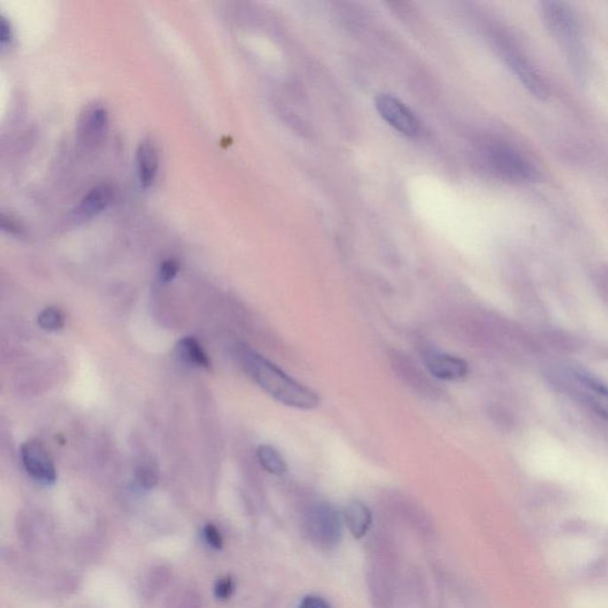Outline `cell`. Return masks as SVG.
I'll use <instances>...</instances> for the list:
<instances>
[{
	"mask_svg": "<svg viewBox=\"0 0 608 608\" xmlns=\"http://www.w3.org/2000/svg\"><path fill=\"white\" fill-rule=\"evenodd\" d=\"M344 522L353 537L362 538L368 534L371 526V511L363 503L352 502L345 510Z\"/></svg>",
	"mask_w": 608,
	"mask_h": 608,
	"instance_id": "4fadbf2b",
	"label": "cell"
},
{
	"mask_svg": "<svg viewBox=\"0 0 608 608\" xmlns=\"http://www.w3.org/2000/svg\"><path fill=\"white\" fill-rule=\"evenodd\" d=\"M376 108L380 117L394 130L408 137H416L421 132V123L414 112L391 94H379Z\"/></svg>",
	"mask_w": 608,
	"mask_h": 608,
	"instance_id": "8992f818",
	"label": "cell"
},
{
	"mask_svg": "<svg viewBox=\"0 0 608 608\" xmlns=\"http://www.w3.org/2000/svg\"><path fill=\"white\" fill-rule=\"evenodd\" d=\"M257 459L269 473L283 475L288 472V464L282 454L271 445H261L257 448Z\"/></svg>",
	"mask_w": 608,
	"mask_h": 608,
	"instance_id": "9a60e30c",
	"label": "cell"
},
{
	"mask_svg": "<svg viewBox=\"0 0 608 608\" xmlns=\"http://www.w3.org/2000/svg\"><path fill=\"white\" fill-rule=\"evenodd\" d=\"M501 51L509 68L511 69L512 73H515L517 78L531 94L538 97L548 96L550 90H548V85L543 76L538 73L529 58L520 51L515 43L502 37Z\"/></svg>",
	"mask_w": 608,
	"mask_h": 608,
	"instance_id": "5b68a950",
	"label": "cell"
},
{
	"mask_svg": "<svg viewBox=\"0 0 608 608\" xmlns=\"http://www.w3.org/2000/svg\"><path fill=\"white\" fill-rule=\"evenodd\" d=\"M137 480L142 487L150 490V488L155 487L157 482H159V475L156 472L148 466L139 467L137 470Z\"/></svg>",
	"mask_w": 608,
	"mask_h": 608,
	"instance_id": "ffe728a7",
	"label": "cell"
},
{
	"mask_svg": "<svg viewBox=\"0 0 608 608\" xmlns=\"http://www.w3.org/2000/svg\"><path fill=\"white\" fill-rule=\"evenodd\" d=\"M136 164L141 186L152 187L159 173V152L152 138H144L139 143L136 152Z\"/></svg>",
	"mask_w": 608,
	"mask_h": 608,
	"instance_id": "8fae6325",
	"label": "cell"
},
{
	"mask_svg": "<svg viewBox=\"0 0 608 608\" xmlns=\"http://www.w3.org/2000/svg\"><path fill=\"white\" fill-rule=\"evenodd\" d=\"M108 113L106 107L99 103L87 105L78 121V141L87 149L94 148L106 134Z\"/></svg>",
	"mask_w": 608,
	"mask_h": 608,
	"instance_id": "ba28073f",
	"label": "cell"
},
{
	"mask_svg": "<svg viewBox=\"0 0 608 608\" xmlns=\"http://www.w3.org/2000/svg\"><path fill=\"white\" fill-rule=\"evenodd\" d=\"M558 378L573 396L579 398L596 415L608 421V386L596 377L579 369H567L561 372Z\"/></svg>",
	"mask_w": 608,
	"mask_h": 608,
	"instance_id": "277c9868",
	"label": "cell"
},
{
	"mask_svg": "<svg viewBox=\"0 0 608 608\" xmlns=\"http://www.w3.org/2000/svg\"><path fill=\"white\" fill-rule=\"evenodd\" d=\"M425 362L432 376L446 382H460L470 372L466 360L447 353L429 351L425 355Z\"/></svg>",
	"mask_w": 608,
	"mask_h": 608,
	"instance_id": "30bf717a",
	"label": "cell"
},
{
	"mask_svg": "<svg viewBox=\"0 0 608 608\" xmlns=\"http://www.w3.org/2000/svg\"><path fill=\"white\" fill-rule=\"evenodd\" d=\"M2 227L3 230H6V232L12 234H22V230H20V227L17 225L15 220H12V218H6L4 214L2 215Z\"/></svg>",
	"mask_w": 608,
	"mask_h": 608,
	"instance_id": "cb8c5ba5",
	"label": "cell"
},
{
	"mask_svg": "<svg viewBox=\"0 0 608 608\" xmlns=\"http://www.w3.org/2000/svg\"><path fill=\"white\" fill-rule=\"evenodd\" d=\"M204 538L206 543L213 548V550H222L223 545L222 534L214 524H207V526L204 527Z\"/></svg>",
	"mask_w": 608,
	"mask_h": 608,
	"instance_id": "d6986e66",
	"label": "cell"
},
{
	"mask_svg": "<svg viewBox=\"0 0 608 608\" xmlns=\"http://www.w3.org/2000/svg\"><path fill=\"white\" fill-rule=\"evenodd\" d=\"M12 38V31L10 23L5 19H0V44H2V47L9 44Z\"/></svg>",
	"mask_w": 608,
	"mask_h": 608,
	"instance_id": "603a6c76",
	"label": "cell"
},
{
	"mask_svg": "<svg viewBox=\"0 0 608 608\" xmlns=\"http://www.w3.org/2000/svg\"><path fill=\"white\" fill-rule=\"evenodd\" d=\"M542 13L548 30L564 51L576 78H585L587 55L575 13L565 3L557 2L543 3Z\"/></svg>",
	"mask_w": 608,
	"mask_h": 608,
	"instance_id": "7a4b0ae2",
	"label": "cell"
},
{
	"mask_svg": "<svg viewBox=\"0 0 608 608\" xmlns=\"http://www.w3.org/2000/svg\"><path fill=\"white\" fill-rule=\"evenodd\" d=\"M234 589H236V585H234V581L230 576L218 580L214 587L216 599L220 601L229 600L233 596Z\"/></svg>",
	"mask_w": 608,
	"mask_h": 608,
	"instance_id": "ac0fdd59",
	"label": "cell"
},
{
	"mask_svg": "<svg viewBox=\"0 0 608 608\" xmlns=\"http://www.w3.org/2000/svg\"><path fill=\"white\" fill-rule=\"evenodd\" d=\"M409 366H410V369L407 370L405 372H400V375L403 373L404 376L401 377H403L409 384H411V386L421 387L423 391H427L428 387L431 386V383L428 382V379L425 378V375H422V373L415 368V365Z\"/></svg>",
	"mask_w": 608,
	"mask_h": 608,
	"instance_id": "e0dca14e",
	"label": "cell"
},
{
	"mask_svg": "<svg viewBox=\"0 0 608 608\" xmlns=\"http://www.w3.org/2000/svg\"><path fill=\"white\" fill-rule=\"evenodd\" d=\"M24 468L34 480L42 485H54L58 475L47 448L40 441L30 440L20 447Z\"/></svg>",
	"mask_w": 608,
	"mask_h": 608,
	"instance_id": "52a82bcc",
	"label": "cell"
},
{
	"mask_svg": "<svg viewBox=\"0 0 608 608\" xmlns=\"http://www.w3.org/2000/svg\"><path fill=\"white\" fill-rule=\"evenodd\" d=\"M178 269H180V265H178L177 261L175 260L163 261L159 271L160 281L163 283L173 281V279L176 277Z\"/></svg>",
	"mask_w": 608,
	"mask_h": 608,
	"instance_id": "44dd1931",
	"label": "cell"
},
{
	"mask_svg": "<svg viewBox=\"0 0 608 608\" xmlns=\"http://www.w3.org/2000/svg\"><path fill=\"white\" fill-rule=\"evenodd\" d=\"M300 608H331V604L323 597L308 596L300 601Z\"/></svg>",
	"mask_w": 608,
	"mask_h": 608,
	"instance_id": "7402d4cb",
	"label": "cell"
},
{
	"mask_svg": "<svg viewBox=\"0 0 608 608\" xmlns=\"http://www.w3.org/2000/svg\"><path fill=\"white\" fill-rule=\"evenodd\" d=\"M112 188L108 184H99L85 195L78 207L75 208V218L80 220L92 219L100 214L111 204Z\"/></svg>",
	"mask_w": 608,
	"mask_h": 608,
	"instance_id": "7c38bea8",
	"label": "cell"
},
{
	"mask_svg": "<svg viewBox=\"0 0 608 608\" xmlns=\"http://www.w3.org/2000/svg\"><path fill=\"white\" fill-rule=\"evenodd\" d=\"M486 162L498 176L512 182H533L540 177L537 168L522 152L504 142H490L484 149Z\"/></svg>",
	"mask_w": 608,
	"mask_h": 608,
	"instance_id": "3957f363",
	"label": "cell"
},
{
	"mask_svg": "<svg viewBox=\"0 0 608 608\" xmlns=\"http://www.w3.org/2000/svg\"><path fill=\"white\" fill-rule=\"evenodd\" d=\"M236 355L246 375L275 401L300 410H313L319 407L320 397L316 391L286 375L249 346H238Z\"/></svg>",
	"mask_w": 608,
	"mask_h": 608,
	"instance_id": "6da1fadb",
	"label": "cell"
},
{
	"mask_svg": "<svg viewBox=\"0 0 608 608\" xmlns=\"http://www.w3.org/2000/svg\"><path fill=\"white\" fill-rule=\"evenodd\" d=\"M176 353L181 362L193 368L209 369L211 360L195 338L187 337L178 341Z\"/></svg>",
	"mask_w": 608,
	"mask_h": 608,
	"instance_id": "5bb4252c",
	"label": "cell"
},
{
	"mask_svg": "<svg viewBox=\"0 0 608 608\" xmlns=\"http://www.w3.org/2000/svg\"><path fill=\"white\" fill-rule=\"evenodd\" d=\"M37 323L42 330L58 331L65 327V314L58 307H48L38 316Z\"/></svg>",
	"mask_w": 608,
	"mask_h": 608,
	"instance_id": "2e32d148",
	"label": "cell"
},
{
	"mask_svg": "<svg viewBox=\"0 0 608 608\" xmlns=\"http://www.w3.org/2000/svg\"><path fill=\"white\" fill-rule=\"evenodd\" d=\"M310 534L320 543L334 545L339 543L342 534L340 515L330 505H319L309 517Z\"/></svg>",
	"mask_w": 608,
	"mask_h": 608,
	"instance_id": "9c48e42d",
	"label": "cell"
}]
</instances>
